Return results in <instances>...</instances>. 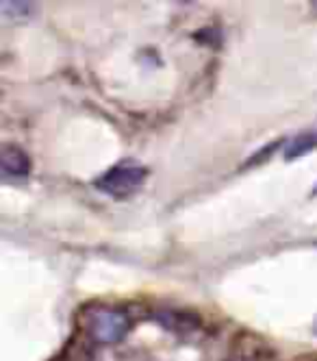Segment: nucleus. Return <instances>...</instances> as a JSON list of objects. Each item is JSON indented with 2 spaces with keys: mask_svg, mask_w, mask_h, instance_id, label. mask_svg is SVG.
<instances>
[{
  "mask_svg": "<svg viewBox=\"0 0 317 361\" xmlns=\"http://www.w3.org/2000/svg\"><path fill=\"white\" fill-rule=\"evenodd\" d=\"M146 180V168L135 164V161H124L113 166L111 170H107L102 176H98L94 180V185L116 198L128 196L142 188V183Z\"/></svg>",
  "mask_w": 317,
  "mask_h": 361,
  "instance_id": "1",
  "label": "nucleus"
},
{
  "mask_svg": "<svg viewBox=\"0 0 317 361\" xmlns=\"http://www.w3.org/2000/svg\"><path fill=\"white\" fill-rule=\"evenodd\" d=\"M128 316L120 309L96 307L87 314V333L98 344H116L128 333Z\"/></svg>",
  "mask_w": 317,
  "mask_h": 361,
  "instance_id": "2",
  "label": "nucleus"
},
{
  "mask_svg": "<svg viewBox=\"0 0 317 361\" xmlns=\"http://www.w3.org/2000/svg\"><path fill=\"white\" fill-rule=\"evenodd\" d=\"M0 168H3V174L9 178H26L31 172L29 154L13 144H5L0 148Z\"/></svg>",
  "mask_w": 317,
  "mask_h": 361,
  "instance_id": "3",
  "label": "nucleus"
},
{
  "mask_svg": "<svg viewBox=\"0 0 317 361\" xmlns=\"http://www.w3.org/2000/svg\"><path fill=\"white\" fill-rule=\"evenodd\" d=\"M317 148V131H306V133H300L296 135L294 140H289L287 144V150H285V159L287 161H294L298 157H302L304 152Z\"/></svg>",
  "mask_w": 317,
  "mask_h": 361,
  "instance_id": "4",
  "label": "nucleus"
},
{
  "mask_svg": "<svg viewBox=\"0 0 317 361\" xmlns=\"http://www.w3.org/2000/svg\"><path fill=\"white\" fill-rule=\"evenodd\" d=\"M0 11H3V16H9V11H15L18 16H26L29 11H33V5L29 3H3L0 5Z\"/></svg>",
  "mask_w": 317,
  "mask_h": 361,
  "instance_id": "5",
  "label": "nucleus"
},
{
  "mask_svg": "<svg viewBox=\"0 0 317 361\" xmlns=\"http://www.w3.org/2000/svg\"><path fill=\"white\" fill-rule=\"evenodd\" d=\"M315 331H317V322H315Z\"/></svg>",
  "mask_w": 317,
  "mask_h": 361,
  "instance_id": "6",
  "label": "nucleus"
},
{
  "mask_svg": "<svg viewBox=\"0 0 317 361\" xmlns=\"http://www.w3.org/2000/svg\"><path fill=\"white\" fill-rule=\"evenodd\" d=\"M315 194H317V188H315Z\"/></svg>",
  "mask_w": 317,
  "mask_h": 361,
  "instance_id": "7",
  "label": "nucleus"
}]
</instances>
